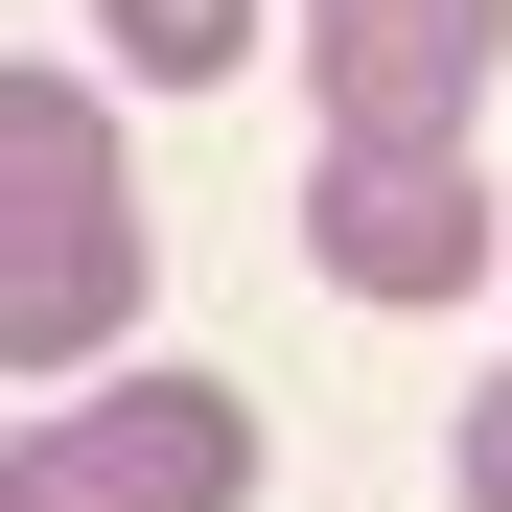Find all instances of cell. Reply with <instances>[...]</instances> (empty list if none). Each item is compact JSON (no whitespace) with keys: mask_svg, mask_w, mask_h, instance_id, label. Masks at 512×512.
Returning <instances> with one entry per match:
<instances>
[{"mask_svg":"<svg viewBox=\"0 0 512 512\" xmlns=\"http://www.w3.org/2000/svg\"><path fill=\"white\" fill-rule=\"evenodd\" d=\"M512 70V0H303V94L326 140H466Z\"/></svg>","mask_w":512,"mask_h":512,"instance_id":"obj_3","label":"cell"},{"mask_svg":"<svg viewBox=\"0 0 512 512\" xmlns=\"http://www.w3.org/2000/svg\"><path fill=\"white\" fill-rule=\"evenodd\" d=\"M303 256H326L350 303H466V280H489V187H466V140H326Z\"/></svg>","mask_w":512,"mask_h":512,"instance_id":"obj_4","label":"cell"},{"mask_svg":"<svg viewBox=\"0 0 512 512\" xmlns=\"http://www.w3.org/2000/svg\"><path fill=\"white\" fill-rule=\"evenodd\" d=\"M117 326H140V163L94 117V70H0V373L94 396Z\"/></svg>","mask_w":512,"mask_h":512,"instance_id":"obj_1","label":"cell"},{"mask_svg":"<svg viewBox=\"0 0 512 512\" xmlns=\"http://www.w3.org/2000/svg\"><path fill=\"white\" fill-rule=\"evenodd\" d=\"M466 512H512V373H466Z\"/></svg>","mask_w":512,"mask_h":512,"instance_id":"obj_6","label":"cell"},{"mask_svg":"<svg viewBox=\"0 0 512 512\" xmlns=\"http://www.w3.org/2000/svg\"><path fill=\"white\" fill-rule=\"evenodd\" d=\"M0 512H256V396L233 373H94L0 443Z\"/></svg>","mask_w":512,"mask_h":512,"instance_id":"obj_2","label":"cell"},{"mask_svg":"<svg viewBox=\"0 0 512 512\" xmlns=\"http://www.w3.org/2000/svg\"><path fill=\"white\" fill-rule=\"evenodd\" d=\"M94 47L140 94H210V70H256V0H94Z\"/></svg>","mask_w":512,"mask_h":512,"instance_id":"obj_5","label":"cell"}]
</instances>
